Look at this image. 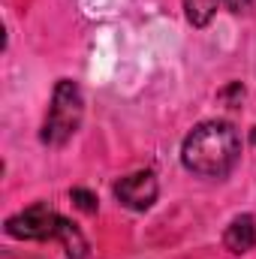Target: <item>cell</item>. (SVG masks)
I'll list each match as a JSON object with an SVG mask.
<instances>
[{"label":"cell","mask_w":256,"mask_h":259,"mask_svg":"<svg viewBox=\"0 0 256 259\" xmlns=\"http://www.w3.org/2000/svg\"><path fill=\"white\" fill-rule=\"evenodd\" d=\"M58 241L64 244L66 256L69 259H88V241H84V235L78 232V226L75 223H69V220H61V229H58Z\"/></svg>","instance_id":"cell-6"},{"label":"cell","mask_w":256,"mask_h":259,"mask_svg":"<svg viewBox=\"0 0 256 259\" xmlns=\"http://www.w3.org/2000/svg\"><path fill=\"white\" fill-rule=\"evenodd\" d=\"M81 115H84V100L75 81L61 78L52 97V109L42 127V142L46 145H64L75 136V130L81 127Z\"/></svg>","instance_id":"cell-2"},{"label":"cell","mask_w":256,"mask_h":259,"mask_svg":"<svg viewBox=\"0 0 256 259\" xmlns=\"http://www.w3.org/2000/svg\"><path fill=\"white\" fill-rule=\"evenodd\" d=\"M223 3H226L229 9H235V12H241V9H247V6H250L253 0H223Z\"/></svg>","instance_id":"cell-9"},{"label":"cell","mask_w":256,"mask_h":259,"mask_svg":"<svg viewBox=\"0 0 256 259\" xmlns=\"http://www.w3.org/2000/svg\"><path fill=\"white\" fill-rule=\"evenodd\" d=\"M115 196L130 211H148L157 202V178L151 172H133L115 184Z\"/></svg>","instance_id":"cell-4"},{"label":"cell","mask_w":256,"mask_h":259,"mask_svg":"<svg viewBox=\"0 0 256 259\" xmlns=\"http://www.w3.org/2000/svg\"><path fill=\"white\" fill-rule=\"evenodd\" d=\"M61 214L52 211L49 205H30L24 208L21 214H12L6 220V232L12 238H24V241H49V238H58V229H61Z\"/></svg>","instance_id":"cell-3"},{"label":"cell","mask_w":256,"mask_h":259,"mask_svg":"<svg viewBox=\"0 0 256 259\" xmlns=\"http://www.w3.org/2000/svg\"><path fill=\"white\" fill-rule=\"evenodd\" d=\"M253 142H256V133H253Z\"/></svg>","instance_id":"cell-10"},{"label":"cell","mask_w":256,"mask_h":259,"mask_svg":"<svg viewBox=\"0 0 256 259\" xmlns=\"http://www.w3.org/2000/svg\"><path fill=\"white\" fill-rule=\"evenodd\" d=\"M241 157L238 130L226 121H205L184 139L181 160L193 175L202 178H226Z\"/></svg>","instance_id":"cell-1"},{"label":"cell","mask_w":256,"mask_h":259,"mask_svg":"<svg viewBox=\"0 0 256 259\" xmlns=\"http://www.w3.org/2000/svg\"><path fill=\"white\" fill-rule=\"evenodd\" d=\"M184 12L193 27H205L217 12V0H184Z\"/></svg>","instance_id":"cell-7"},{"label":"cell","mask_w":256,"mask_h":259,"mask_svg":"<svg viewBox=\"0 0 256 259\" xmlns=\"http://www.w3.org/2000/svg\"><path fill=\"white\" fill-rule=\"evenodd\" d=\"M223 244H226V250H232V253H247V250H253L256 247V220L250 214L235 217V220L226 226V232H223Z\"/></svg>","instance_id":"cell-5"},{"label":"cell","mask_w":256,"mask_h":259,"mask_svg":"<svg viewBox=\"0 0 256 259\" xmlns=\"http://www.w3.org/2000/svg\"><path fill=\"white\" fill-rule=\"evenodd\" d=\"M69 199L75 202V208L78 211H84V214H97V196L91 193V190H81V187H75Z\"/></svg>","instance_id":"cell-8"}]
</instances>
